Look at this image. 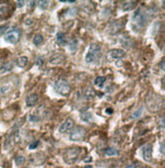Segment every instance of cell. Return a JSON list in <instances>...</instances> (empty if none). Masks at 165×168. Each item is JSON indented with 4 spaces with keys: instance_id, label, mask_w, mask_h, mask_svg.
Listing matches in <instances>:
<instances>
[{
    "instance_id": "obj_31",
    "label": "cell",
    "mask_w": 165,
    "mask_h": 168,
    "mask_svg": "<svg viewBox=\"0 0 165 168\" xmlns=\"http://www.w3.org/2000/svg\"><path fill=\"white\" fill-rule=\"evenodd\" d=\"M106 112H107V114H111L112 112H113V110H112L111 108H107L106 109Z\"/></svg>"
},
{
    "instance_id": "obj_3",
    "label": "cell",
    "mask_w": 165,
    "mask_h": 168,
    "mask_svg": "<svg viewBox=\"0 0 165 168\" xmlns=\"http://www.w3.org/2000/svg\"><path fill=\"white\" fill-rule=\"evenodd\" d=\"M82 148L74 147V148H68L63 153V160L67 164H74L80 159L82 155Z\"/></svg>"
},
{
    "instance_id": "obj_1",
    "label": "cell",
    "mask_w": 165,
    "mask_h": 168,
    "mask_svg": "<svg viewBox=\"0 0 165 168\" xmlns=\"http://www.w3.org/2000/svg\"><path fill=\"white\" fill-rule=\"evenodd\" d=\"M163 98L162 96L158 95L156 93H149L146 97V107L150 112H158L160 111L163 106Z\"/></svg>"
},
{
    "instance_id": "obj_5",
    "label": "cell",
    "mask_w": 165,
    "mask_h": 168,
    "mask_svg": "<svg viewBox=\"0 0 165 168\" xmlns=\"http://www.w3.org/2000/svg\"><path fill=\"white\" fill-rule=\"evenodd\" d=\"M54 88L55 91L61 95H67L70 92V86L66 80L64 79H59L58 80H56L54 84Z\"/></svg>"
},
{
    "instance_id": "obj_21",
    "label": "cell",
    "mask_w": 165,
    "mask_h": 168,
    "mask_svg": "<svg viewBox=\"0 0 165 168\" xmlns=\"http://www.w3.org/2000/svg\"><path fill=\"white\" fill-rule=\"evenodd\" d=\"M105 154L108 156H115L117 155V150L115 149V148H108V149H106V151H105Z\"/></svg>"
},
{
    "instance_id": "obj_34",
    "label": "cell",
    "mask_w": 165,
    "mask_h": 168,
    "mask_svg": "<svg viewBox=\"0 0 165 168\" xmlns=\"http://www.w3.org/2000/svg\"><path fill=\"white\" fill-rule=\"evenodd\" d=\"M84 168H93L91 165H88V166H86V167H84Z\"/></svg>"
},
{
    "instance_id": "obj_12",
    "label": "cell",
    "mask_w": 165,
    "mask_h": 168,
    "mask_svg": "<svg viewBox=\"0 0 165 168\" xmlns=\"http://www.w3.org/2000/svg\"><path fill=\"white\" fill-rule=\"evenodd\" d=\"M124 26V23L123 21H115L114 23H111V26L109 27V33L110 34H116L119 30H121L123 28Z\"/></svg>"
},
{
    "instance_id": "obj_4",
    "label": "cell",
    "mask_w": 165,
    "mask_h": 168,
    "mask_svg": "<svg viewBox=\"0 0 165 168\" xmlns=\"http://www.w3.org/2000/svg\"><path fill=\"white\" fill-rule=\"evenodd\" d=\"M101 53V48L100 46L96 43H92L90 45V48H89V51L86 55V61L88 63H93L99 58Z\"/></svg>"
},
{
    "instance_id": "obj_30",
    "label": "cell",
    "mask_w": 165,
    "mask_h": 168,
    "mask_svg": "<svg viewBox=\"0 0 165 168\" xmlns=\"http://www.w3.org/2000/svg\"><path fill=\"white\" fill-rule=\"evenodd\" d=\"M161 153L164 154V142H162V144H161Z\"/></svg>"
},
{
    "instance_id": "obj_17",
    "label": "cell",
    "mask_w": 165,
    "mask_h": 168,
    "mask_svg": "<svg viewBox=\"0 0 165 168\" xmlns=\"http://www.w3.org/2000/svg\"><path fill=\"white\" fill-rule=\"evenodd\" d=\"M28 61H29L28 57H26V56H21V57H18V60H16V63H18V66L25 67L26 65L28 64Z\"/></svg>"
},
{
    "instance_id": "obj_33",
    "label": "cell",
    "mask_w": 165,
    "mask_h": 168,
    "mask_svg": "<svg viewBox=\"0 0 165 168\" xmlns=\"http://www.w3.org/2000/svg\"><path fill=\"white\" fill-rule=\"evenodd\" d=\"M36 63H37V65H41V63H42V59L40 58L39 60H37V62H36Z\"/></svg>"
},
{
    "instance_id": "obj_14",
    "label": "cell",
    "mask_w": 165,
    "mask_h": 168,
    "mask_svg": "<svg viewBox=\"0 0 165 168\" xmlns=\"http://www.w3.org/2000/svg\"><path fill=\"white\" fill-rule=\"evenodd\" d=\"M56 43H57L58 45H65L66 44V37H65V35L63 33L59 32L57 35H56Z\"/></svg>"
},
{
    "instance_id": "obj_19",
    "label": "cell",
    "mask_w": 165,
    "mask_h": 168,
    "mask_svg": "<svg viewBox=\"0 0 165 168\" xmlns=\"http://www.w3.org/2000/svg\"><path fill=\"white\" fill-rule=\"evenodd\" d=\"M105 80H106V78H105V76H97L94 80V84H95V86L101 88V87H103Z\"/></svg>"
},
{
    "instance_id": "obj_6",
    "label": "cell",
    "mask_w": 165,
    "mask_h": 168,
    "mask_svg": "<svg viewBox=\"0 0 165 168\" xmlns=\"http://www.w3.org/2000/svg\"><path fill=\"white\" fill-rule=\"evenodd\" d=\"M21 37H22V31L18 28H14L5 34L4 39L6 42L11 43V44H16L19 41Z\"/></svg>"
},
{
    "instance_id": "obj_24",
    "label": "cell",
    "mask_w": 165,
    "mask_h": 168,
    "mask_svg": "<svg viewBox=\"0 0 165 168\" xmlns=\"http://www.w3.org/2000/svg\"><path fill=\"white\" fill-rule=\"evenodd\" d=\"M142 115H143V107H140L136 112H134L133 118H139V117H141Z\"/></svg>"
},
{
    "instance_id": "obj_18",
    "label": "cell",
    "mask_w": 165,
    "mask_h": 168,
    "mask_svg": "<svg viewBox=\"0 0 165 168\" xmlns=\"http://www.w3.org/2000/svg\"><path fill=\"white\" fill-rule=\"evenodd\" d=\"M43 42H44V38H43V36L40 35V34H37V35L34 37V39H33V43H34L36 46H40Z\"/></svg>"
},
{
    "instance_id": "obj_23",
    "label": "cell",
    "mask_w": 165,
    "mask_h": 168,
    "mask_svg": "<svg viewBox=\"0 0 165 168\" xmlns=\"http://www.w3.org/2000/svg\"><path fill=\"white\" fill-rule=\"evenodd\" d=\"M12 67V64L10 62L8 63H5L4 65H3L1 68H0V72H8V70H10Z\"/></svg>"
},
{
    "instance_id": "obj_16",
    "label": "cell",
    "mask_w": 165,
    "mask_h": 168,
    "mask_svg": "<svg viewBox=\"0 0 165 168\" xmlns=\"http://www.w3.org/2000/svg\"><path fill=\"white\" fill-rule=\"evenodd\" d=\"M137 5V2L136 1H127V2H124L123 4V10H131L133 9L134 7H136Z\"/></svg>"
},
{
    "instance_id": "obj_15",
    "label": "cell",
    "mask_w": 165,
    "mask_h": 168,
    "mask_svg": "<svg viewBox=\"0 0 165 168\" xmlns=\"http://www.w3.org/2000/svg\"><path fill=\"white\" fill-rule=\"evenodd\" d=\"M11 85L10 84H4V85H2L0 87V95L2 96H5L7 95V94L11 91Z\"/></svg>"
},
{
    "instance_id": "obj_7",
    "label": "cell",
    "mask_w": 165,
    "mask_h": 168,
    "mask_svg": "<svg viewBox=\"0 0 165 168\" xmlns=\"http://www.w3.org/2000/svg\"><path fill=\"white\" fill-rule=\"evenodd\" d=\"M86 133L87 132H86V129H84V127L78 126L75 129H72V132L70 133V134H69V139H70L71 141H74V142L82 141L85 137Z\"/></svg>"
},
{
    "instance_id": "obj_13",
    "label": "cell",
    "mask_w": 165,
    "mask_h": 168,
    "mask_svg": "<svg viewBox=\"0 0 165 168\" xmlns=\"http://www.w3.org/2000/svg\"><path fill=\"white\" fill-rule=\"evenodd\" d=\"M38 95L37 94H31V95L28 96L27 100H26V103H27L28 106H34L36 105V103L38 102Z\"/></svg>"
},
{
    "instance_id": "obj_10",
    "label": "cell",
    "mask_w": 165,
    "mask_h": 168,
    "mask_svg": "<svg viewBox=\"0 0 165 168\" xmlns=\"http://www.w3.org/2000/svg\"><path fill=\"white\" fill-rule=\"evenodd\" d=\"M74 120L70 119V118L66 119L60 126H59V133H66V132H68V130H70L72 127H74Z\"/></svg>"
},
{
    "instance_id": "obj_22",
    "label": "cell",
    "mask_w": 165,
    "mask_h": 168,
    "mask_svg": "<svg viewBox=\"0 0 165 168\" xmlns=\"http://www.w3.org/2000/svg\"><path fill=\"white\" fill-rule=\"evenodd\" d=\"M26 162V158L24 157V156H18L15 158V164L18 166H21V165H22Z\"/></svg>"
},
{
    "instance_id": "obj_27",
    "label": "cell",
    "mask_w": 165,
    "mask_h": 168,
    "mask_svg": "<svg viewBox=\"0 0 165 168\" xmlns=\"http://www.w3.org/2000/svg\"><path fill=\"white\" fill-rule=\"evenodd\" d=\"M38 145H39V141H35V142H33L29 145V149L30 150H34L38 147Z\"/></svg>"
},
{
    "instance_id": "obj_29",
    "label": "cell",
    "mask_w": 165,
    "mask_h": 168,
    "mask_svg": "<svg viewBox=\"0 0 165 168\" xmlns=\"http://www.w3.org/2000/svg\"><path fill=\"white\" fill-rule=\"evenodd\" d=\"M16 4H18V7H22V6L25 4V1H18L16 2Z\"/></svg>"
},
{
    "instance_id": "obj_26",
    "label": "cell",
    "mask_w": 165,
    "mask_h": 168,
    "mask_svg": "<svg viewBox=\"0 0 165 168\" xmlns=\"http://www.w3.org/2000/svg\"><path fill=\"white\" fill-rule=\"evenodd\" d=\"M49 4V2L48 1H39V5H40V8L41 9H46L47 8V6Z\"/></svg>"
},
{
    "instance_id": "obj_2",
    "label": "cell",
    "mask_w": 165,
    "mask_h": 168,
    "mask_svg": "<svg viewBox=\"0 0 165 168\" xmlns=\"http://www.w3.org/2000/svg\"><path fill=\"white\" fill-rule=\"evenodd\" d=\"M148 12L145 10L143 7H139L135 14L133 16V26L135 29L141 31L142 29H144L146 27L147 23H148Z\"/></svg>"
},
{
    "instance_id": "obj_28",
    "label": "cell",
    "mask_w": 165,
    "mask_h": 168,
    "mask_svg": "<svg viewBox=\"0 0 165 168\" xmlns=\"http://www.w3.org/2000/svg\"><path fill=\"white\" fill-rule=\"evenodd\" d=\"M7 29H8V26L7 25H5V26H0V36L3 35L6 31H7Z\"/></svg>"
},
{
    "instance_id": "obj_25",
    "label": "cell",
    "mask_w": 165,
    "mask_h": 168,
    "mask_svg": "<svg viewBox=\"0 0 165 168\" xmlns=\"http://www.w3.org/2000/svg\"><path fill=\"white\" fill-rule=\"evenodd\" d=\"M29 119H30V121H32V122H37L40 120L39 116L35 115V114H31V115H29Z\"/></svg>"
},
{
    "instance_id": "obj_32",
    "label": "cell",
    "mask_w": 165,
    "mask_h": 168,
    "mask_svg": "<svg viewBox=\"0 0 165 168\" xmlns=\"http://www.w3.org/2000/svg\"><path fill=\"white\" fill-rule=\"evenodd\" d=\"M161 69L164 70V59H162V61H161Z\"/></svg>"
},
{
    "instance_id": "obj_9",
    "label": "cell",
    "mask_w": 165,
    "mask_h": 168,
    "mask_svg": "<svg viewBox=\"0 0 165 168\" xmlns=\"http://www.w3.org/2000/svg\"><path fill=\"white\" fill-rule=\"evenodd\" d=\"M124 55H125V51L123 49H112L107 53L108 58L110 59H119L124 57Z\"/></svg>"
},
{
    "instance_id": "obj_11",
    "label": "cell",
    "mask_w": 165,
    "mask_h": 168,
    "mask_svg": "<svg viewBox=\"0 0 165 168\" xmlns=\"http://www.w3.org/2000/svg\"><path fill=\"white\" fill-rule=\"evenodd\" d=\"M143 158L146 162H150L152 160V145L147 144L143 148Z\"/></svg>"
},
{
    "instance_id": "obj_8",
    "label": "cell",
    "mask_w": 165,
    "mask_h": 168,
    "mask_svg": "<svg viewBox=\"0 0 165 168\" xmlns=\"http://www.w3.org/2000/svg\"><path fill=\"white\" fill-rule=\"evenodd\" d=\"M11 12V6L8 3H0V19L8 18Z\"/></svg>"
},
{
    "instance_id": "obj_20",
    "label": "cell",
    "mask_w": 165,
    "mask_h": 168,
    "mask_svg": "<svg viewBox=\"0 0 165 168\" xmlns=\"http://www.w3.org/2000/svg\"><path fill=\"white\" fill-rule=\"evenodd\" d=\"M68 47H69V51H70V52H74L75 50H77V48H78V40L77 39L70 40Z\"/></svg>"
}]
</instances>
